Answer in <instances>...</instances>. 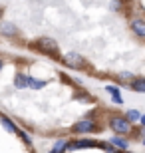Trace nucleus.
<instances>
[{
	"instance_id": "7",
	"label": "nucleus",
	"mask_w": 145,
	"mask_h": 153,
	"mask_svg": "<svg viewBox=\"0 0 145 153\" xmlns=\"http://www.w3.org/2000/svg\"><path fill=\"white\" fill-rule=\"evenodd\" d=\"M121 153H127V151H121Z\"/></svg>"
},
{
	"instance_id": "3",
	"label": "nucleus",
	"mask_w": 145,
	"mask_h": 153,
	"mask_svg": "<svg viewBox=\"0 0 145 153\" xmlns=\"http://www.w3.org/2000/svg\"><path fill=\"white\" fill-rule=\"evenodd\" d=\"M0 32H2V34H6V36H14L16 34V28H14V26H12V24H2V26H0Z\"/></svg>"
},
{
	"instance_id": "4",
	"label": "nucleus",
	"mask_w": 145,
	"mask_h": 153,
	"mask_svg": "<svg viewBox=\"0 0 145 153\" xmlns=\"http://www.w3.org/2000/svg\"><path fill=\"white\" fill-rule=\"evenodd\" d=\"M131 90H135V91H145V79L143 78L135 79L133 84H131Z\"/></svg>"
},
{
	"instance_id": "5",
	"label": "nucleus",
	"mask_w": 145,
	"mask_h": 153,
	"mask_svg": "<svg viewBox=\"0 0 145 153\" xmlns=\"http://www.w3.org/2000/svg\"><path fill=\"white\" fill-rule=\"evenodd\" d=\"M139 119H141V123H143V125H145V115H141V117H139Z\"/></svg>"
},
{
	"instance_id": "2",
	"label": "nucleus",
	"mask_w": 145,
	"mask_h": 153,
	"mask_svg": "<svg viewBox=\"0 0 145 153\" xmlns=\"http://www.w3.org/2000/svg\"><path fill=\"white\" fill-rule=\"evenodd\" d=\"M131 26H133V32L139 38H145V20H141V18H135L133 22H131Z\"/></svg>"
},
{
	"instance_id": "1",
	"label": "nucleus",
	"mask_w": 145,
	"mask_h": 153,
	"mask_svg": "<svg viewBox=\"0 0 145 153\" xmlns=\"http://www.w3.org/2000/svg\"><path fill=\"white\" fill-rule=\"evenodd\" d=\"M109 125L115 133H129L131 131V125H129L127 117H112L109 119Z\"/></svg>"
},
{
	"instance_id": "6",
	"label": "nucleus",
	"mask_w": 145,
	"mask_h": 153,
	"mask_svg": "<svg viewBox=\"0 0 145 153\" xmlns=\"http://www.w3.org/2000/svg\"><path fill=\"white\" fill-rule=\"evenodd\" d=\"M0 70H2V60H0Z\"/></svg>"
},
{
	"instance_id": "8",
	"label": "nucleus",
	"mask_w": 145,
	"mask_h": 153,
	"mask_svg": "<svg viewBox=\"0 0 145 153\" xmlns=\"http://www.w3.org/2000/svg\"><path fill=\"white\" fill-rule=\"evenodd\" d=\"M0 14H2V12H0Z\"/></svg>"
}]
</instances>
